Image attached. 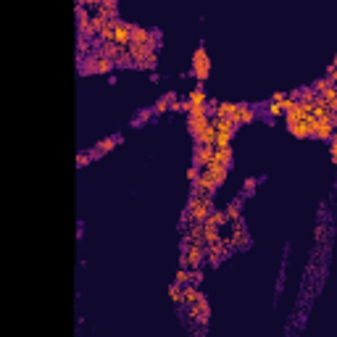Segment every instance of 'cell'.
Returning a JSON list of instances; mask_svg holds the SVG:
<instances>
[{"instance_id":"obj_1","label":"cell","mask_w":337,"mask_h":337,"mask_svg":"<svg viewBox=\"0 0 337 337\" xmlns=\"http://www.w3.org/2000/svg\"><path fill=\"white\" fill-rule=\"evenodd\" d=\"M213 116L216 119H227L235 129L237 127H245L256 121V108L248 103H229V100H221V103H213Z\"/></svg>"},{"instance_id":"obj_2","label":"cell","mask_w":337,"mask_h":337,"mask_svg":"<svg viewBox=\"0 0 337 337\" xmlns=\"http://www.w3.org/2000/svg\"><path fill=\"white\" fill-rule=\"evenodd\" d=\"M213 208H216V206H213V198L190 195L187 208H185V216H182V224H203V221L211 216Z\"/></svg>"},{"instance_id":"obj_3","label":"cell","mask_w":337,"mask_h":337,"mask_svg":"<svg viewBox=\"0 0 337 337\" xmlns=\"http://www.w3.org/2000/svg\"><path fill=\"white\" fill-rule=\"evenodd\" d=\"M206 261V250L198 242H182V256H179V269L187 271H201V264Z\"/></svg>"},{"instance_id":"obj_4","label":"cell","mask_w":337,"mask_h":337,"mask_svg":"<svg viewBox=\"0 0 337 337\" xmlns=\"http://www.w3.org/2000/svg\"><path fill=\"white\" fill-rule=\"evenodd\" d=\"M211 127H213V148H232V140H235L237 129L229 124L227 119L211 116Z\"/></svg>"},{"instance_id":"obj_5","label":"cell","mask_w":337,"mask_h":337,"mask_svg":"<svg viewBox=\"0 0 337 337\" xmlns=\"http://www.w3.org/2000/svg\"><path fill=\"white\" fill-rule=\"evenodd\" d=\"M190 71H192V76L198 79V85H203L208 79V74H211V58H208V53H206L203 45H198V48H195V53L190 58Z\"/></svg>"},{"instance_id":"obj_6","label":"cell","mask_w":337,"mask_h":337,"mask_svg":"<svg viewBox=\"0 0 337 337\" xmlns=\"http://www.w3.org/2000/svg\"><path fill=\"white\" fill-rule=\"evenodd\" d=\"M111 69H114V64L105 55H100L98 50L82 61V74H108Z\"/></svg>"},{"instance_id":"obj_7","label":"cell","mask_w":337,"mask_h":337,"mask_svg":"<svg viewBox=\"0 0 337 337\" xmlns=\"http://www.w3.org/2000/svg\"><path fill=\"white\" fill-rule=\"evenodd\" d=\"M211 124V114H187V129L192 134V140Z\"/></svg>"},{"instance_id":"obj_8","label":"cell","mask_w":337,"mask_h":337,"mask_svg":"<svg viewBox=\"0 0 337 337\" xmlns=\"http://www.w3.org/2000/svg\"><path fill=\"white\" fill-rule=\"evenodd\" d=\"M285 103H287V93H274V95L266 100V114H269L271 119L282 116V111H285Z\"/></svg>"},{"instance_id":"obj_9","label":"cell","mask_w":337,"mask_h":337,"mask_svg":"<svg viewBox=\"0 0 337 337\" xmlns=\"http://www.w3.org/2000/svg\"><path fill=\"white\" fill-rule=\"evenodd\" d=\"M116 143H119L116 137H111V140H103V143H98V145H95V153H93V156H100V153L111 150V145H116Z\"/></svg>"},{"instance_id":"obj_10","label":"cell","mask_w":337,"mask_h":337,"mask_svg":"<svg viewBox=\"0 0 337 337\" xmlns=\"http://www.w3.org/2000/svg\"><path fill=\"white\" fill-rule=\"evenodd\" d=\"M168 298H172L177 305H182V287L172 282V287H168Z\"/></svg>"},{"instance_id":"obj_11","label":"cell","mask_w":337,"mask_h":337,"mask_svg":"<svg viewBox=\"0 0 337 337\" xmlns=\"http://www.w3.org/2000/svg\"><path fill=\"white\" fill-rule=\"evenodd\" d=\"M172 103H174V98H172V95H166V98H161V100L156 103V114H161V111H166V108H168V105H172Z\"/></svg>"},{"instance_id":"obj_12","label":"cell","mask_w":337,"mask_h":337,"mask_svg":"<svg viewBox=\"0 0 337 337\" xmlns=\"http://www.w3.org/2000/svg\"><path fill=\"white\" fill-rule=\"evenodd\" d=\"M329 158H332V163L337 161V143L334 140H329Z\"/></svg>"},{"instance_id":"obj_13","label":"cell","mask_w":337,"mask_h":337,"mask_svg":"<svg viewBox=\"0 0 337 337\" xmlns=\"http://www.w3.org/2000/svg\"><path fill=\"white\" fill-rule=\"evenodd\" d=\"M198 174H201V172H198L195 166H190V168H187V179H190V185H192V182L198 179Z\"/></svg>"},{"instance_id":"obj_14","label":"cell","mask_w":337,"mask_h":337,"mask_svg":"<svg viewBox=\"0 0 337 337\" xmlns=\"http://www.w3.org/2000/svg\"><path fill=\"white\" fill-rule=\"evenodd\" d=\"M256 185H258L256 179H248V182H245V195H250V192L256 190Z\"/></svg>"}]
</instances>
